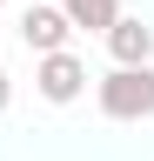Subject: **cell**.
<instances>
[{
	"instance_id": "cell-6",
	"label": "cell",
	"mask_w": 154,
	"mask_h": 161,
	"mask_svg": "<svg viewBox=\"0 0 154 161\" xmlns=\"http://www.w3.org/2000/svg\"><path fill=\"white\" fill-rule=\"evenodd\" d=\"M7 108H13V74L0 67V114H7Z\"/></svg>"
},
{
	"instance_id": "cell-3",
	"label": "cell",
	"mask_w": 154,
	"mask_h": 161,
	"mask_svg": "<svg viewBox=\"0 0 154 161\" xmlns=\"http://www.w3.org/2000/svg\"><path fill=\"white\" fill-rule=\"evenodd\" d=\"M101 40H107L114 67H154V27H147V20L121 14V20H114V27H107Z\"/></svg>"
},
{
	"instance_id": "cell-2",
	"label": "cell",
	"mask_w": 154,
	"mask_h": 161,
	"mask_svg": "<svg viewBox=\"0 0 154 161\" xmlns=\"http://www.w3.org/2000/svg\"><path fill=\"white\" fill-rule=\"evenodd\" d=\"M34 87H40V101H54V108H67V101L87 94V60L61 47V54H40V67H34Z\"/></svg>"
},
{
	"instance_id": "cell-4",
	"label": "cell",
	"mask_w": 154,
	"mask_h": 161,
	"mask_svg": "<svg viewBox=\"0 0 154 161\" xmlns=\"http://www.w3.org/2000/svg\"><path fill=\"white\" fill-rule=\"evenodd\" d=\"M20 40H27L34 54H61L67 40H74V27H67L61 7H27V14H20Z\"/></svg>"
},
{
	"instance_id": "cell-5",
	"label": "cell",
	"mask_w": 154,
	"mask_h": 161,
	"mask_svg": "<svg viewBox=\"0 0 154 161\" xmlns=\"http://www.w3.org/2000/svg\"><path fill=\"white\" fill-rule=\"evenodd\" d=\"M67 27H87V34H107L114 20H121V0H61Z\"/></svg>"
},
{
	"instance_id": "cell-7",
	"label": "cell",
	"mask_w": 154,
	"mask_h": 161,
	"mask_svg": "<svg viewBox=\"0 0 154 161\" xmlns=\"http://www.w3.org/2000/svg\"><path fill=\"white\" fill-rule=\"evenodd\" d=\"M0 7H7V0H0Z\"/></svg>"
},
{
	"instance_id": "cell-1",
	"label": "cell",
	"mask_w": 154,
	"mask_h": 161,
	"mask_svg": "<svg viewBox=\"0 0 154 161\" xmlns=\"http://www.w3.org/2000/svg\"><path fill=\"white\" fill-rule=\"evenodd\" d=\"M94 101H101L107 121H147L154 114V67H114L107 80H94Z\"/></svg>"
}]
</instances>
